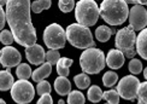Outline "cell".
Returning <instances> with one entry per match:
<instances>
[{
	"mask_svg": "<svg viewBox=\"0 0 147 104\" xmlns=\"http://www.w3.org/2000/svg\"><path fill=\"white\" fill-rule=\"evenodd\" d=\"M6 22L10 26V32L13 40L21 46H32L36 44V30L30 18L29 0H9L6 1Z\"/></svg>",
	"mask_w": 147,
	"mask_h": 104,
	"instance_id": "1",
	"label": "cell"
},
{
	"mask_svg": "<svg viewBox=\"0 0 147 104\" xmlns=\"http://www.w3.org/2000/svg\"><path fill=\"white\" fill-rule=\"evenodd\" d=\"M129 7L122 0H104L99 7V15L111 26H119L128 18Z\"/></svg>",
	"mask_w": 147,
	"mask_h": 104,
	"instance_id": "2",
	"label": "cell"
},
{
	"mask_svg": "<svg viewBox=\"0 0 147 104\" xmlns=\"http://www.w3.org/2000/svg\"><path fill=\"white\" fill-rule=\"evenodd\" d=\"M66 40L70 42V45L77 48H90L95 46V41L93 40V35L89 28H86L81 24L72 23L65 29Z\"/></svg>",
	"mask_w": 147,
	"mask_h": 104,
	"instance_id": "3",
	"label": "cell"
},
{
	"mask_svg": "<svg viewBox=\"0 0 147 104\" xmlns=\"http://www.w3.org/2000/svg\"><path fill=\"white\" fill-rule=\"evenodd\" d=\"M80 65L84 74H98L105 68V54L96 47L87 48L80 56Z\"/></svg>",
	"mask_w": 147,
	"mask_h": 104,
	"instance_id": "4",
	"label": "cell"
},
{
	"mask_svg": "<svg viewBox=\"0 0 147 104\" xmlns=\"http://www.w3.org/2000/svg\"><path fill=\"white\" fill-rule=\"evenodd\" d=\"M99 6L94 0H81L75 5V18L77 24L89 28L99 18Z\"/></svg>",
	"mask_w": 147,
	"mask_h": 104,
	"instance_id": "5",
	"label": "cell"
},
{
	"mask_svg": "<svg viewBox=\"0 0 147 104\" xmlns=\"http://www.w3.org/2000/svg\"><path fill=\"white\" fill-rule=\"evenodd\" d=\"M135 39H136V34L133 30V28L129 26L117 30L116 32V40H115V45L117 47L116 50L121 51L124 57L134 58L136 54Z\"/></svg>",
	"mask_w": 147,
	"mask_h": 104,
	"instance_id": "6",
	"label": "cell"
},
{
	"mask_svg": "<svg viewBox=\"0 0 147 104\" xmlns=\"http://www.w3.org/2000/svg\"><path fill=\"white\" fill-rule=\"evenodd\" d=\"M44 41L45 45L50 50H59L65 46L66 36L65 30L58 23H52L47 26L44 30Z\"/></svg>",
	"mask_w": 147,
	"mask_h": 104,
	"instance_id": "7",
	"label": "cell"
},
{
	"mask_svg": "<svg viewBox=\"0 0 147 104\" xmlns=\"http://www.w3.org/2000/svg\"><path fill=\"white\" fill-rule=\"evenodd\" d=\"M35 90L28 80H17L11 87V97L18 104H28L33 101Z\"/></svg>",
	"mask_w": 147,
	"mask_h": 104,
	"instance_id": "8",
	"label": "cell"
},
{
	"mask_svg": "<svg viewBox=\"0 0 147 104\" xmlns=\"http://www.w3.org/2000/svg\"><path fill=\"white\" fill-rule=\"evenodd\" d=\"M140 86V80L134 75H127L121 79V81L117 84L116 91L119 97L127 101H134L136 98L138 91Z\"/></svg>",
	"mask_w": 147,
	"mask_h": 104,
	"instance_id": "9",
	"label": "cell"
},
{
	"mask_svg": "<svg viewBox=\"0 0 147 104\" xmlns=\"http://www.w3.org/2000/svg\"><path fill=\"white\" fill-rule=\"evenodd\" d=\"M128 18H129V27L133 28L134 32L136 30L141 32L147 24V11L141 5H134L129 10Z\"/></svg>",
	"mask_w": 147,
	"mask_h": 104,
	"instance_id": "10",
	"label": "cell"
},
{
	"mask_svg": "<svg viewBox=\"0 0 147 104\" xmlns=\"http://www.w3.org/2000/svg\"><path fill=\"white\" fill-rule=\"evenodd\" d=\"M22 56L17 48L12 46H5L0 50V65L5 67L6 69L13 68V67L21 64Z\"/></svg>",
	"mask_w": 147,
	"mask_h": 104,
	"instance_id": "11",
	"label": "cell"
},
{
	"mask_svg": "<svg viewBox=\"0 0 147 104\" xmlns=\"http://www.w3.org/2000/svg\"><path fill=\"white\" fill-rule=\"evenodd\" d=\"M45 50L41 45L34 44L32 46L26 47V56L27 59L29 60V63H32L34 65H41L45 63Z\"/></svg>",
	"mask_w": 147,
	"mask_h": 104,
	"instance_id": "12",
	"label": "cell"
},
{
	"mask_svg": "<svg viewBox=\"0 0 147 104\" xmlns=\"http://www.w3.org/2000/svg\"><path fill=\"white\" fill-rule=\"evenodd\" d=\"M125 57L123 56V53L118 50H110L107 56L105 57V64L109 65L110 69H119L123 67L125 62Z\"/></svg>",
	"mask_w": 147,
	"mask_h": 104,
	"instance_id": "13",
	"label": "cell"
},
{
	"mask_svg": "<svg viewBox=\"0 0 147 104\" xmlns=\"http://www.w3.org/2000/svg\"><path fill=\"white\" fill-rule=\"evenodd\" d=\"M147 30L142 29L141 32L139 33V35H136L135 39V51L136 53L140 54V57L142 59L147 58Z\"/></svg>",
	"mask_w": 147,
	"mask_h": 104,
	"instance_id": "14",
	"label": "cell"
},
{
	"mask_svg": "<svg viewBox=\"0 0 147 104\" xmlns=\"http://www.w3.org/2000/svg\"><path fill=\"white\" fill-rule=\"evenodd\" d=\"M52 73V65L48 64L47 62H45L44 64H41L38 69H35L32 73V77L33 80L36 82H40V81H44V79L48 77Z\"/></svg>",
	"mask_w": 147,
	"mask_h": 104,
	"instance_id": "15",
	"label": "cell"
},
{
	"mask_svg": "<svg viewBox=\"0 0 147 104\" xmlns=\"http://www.w3.org/2000/svg\"><path fill=\"white\" fill-rule=\"evenodd\" d=\"M54 90L59 96H66L71 91V82L69 81V79L58 76L54 80Z\"/></svg>",
	"mask_w": 147,
	"mask_h": 104,
	"instance_id": "16",
	"label": "cell"
},
{
	"mask_svg": "<svg viewBox=\"0 0 147 104\" xmlns=\"http://www.w3.org/2000/svg\"><path fill=\"white\" fill-rule=\"evenodd\" d=\"M74 60L68 58V57H60L59 60L57 62V73L59 74V76H63V77H66L69 74H70V67L72 65Z\"/></svg>",
	"mask_w": 147,
	"mask_h": 104,
	"instance_id": "17",
	"label": "cell"
},
{
	"mask_svg": "<svg viewBox=\"0 0 147 104\" xmlns=\"http://www.w3.org/2000/svg\"><path fill=\"white\" fill-rule=\"evenodd\" d=\"M15 80L10 73V69L0 70V91H9L11 90Z\"/></svg>",
	"mask_w": 147,
	"mask_h": 104,
	"instance_id": "18",
	"label": "cell"
},
{
	"mask_svg": "<svg viewBox=\"0 0 147 104\" xmlns=\"http://www.w3.org/2000/svg\"><path fill=\"white\" fill-rule=\"evenodd\" d=\"M115 33H116L115 30L109 28L107 26H100V27H98L96 30H95V36L100 42H106L110 38H111V35L115 34Z\"/></svg>",
	"mask_w": 147,
	"mask_h": 104,
	"instance_id": "19",
	"label": "cell"
},
{
	"mask_svg": "<svg viewBox=\"0 0 147 104\" xmlns=\"http://www.w3.org/2000/svg\"><path fill=\"white\" fill-rule=\"evenodd\" d=\"M87 97L92 103H98L102 99V91L99 86H96V85H92V86L88 87Z\"/></svg>",
	"mask_w": 147,
	"mask_h": 104,
	"instance_id": "20",
	"label": "cell"
},
{
	"mask_svg": "<svg viewBox=\"0 0 147 104\" xmlns=\"http://www.w3.org/2000/svg\"><path fill=\"white\" fill-rule=\"evenodd\" d=\"M32 68L30 65L27 63H21L17 65V69H16V75L18 76L20 80H27L32 76Z\"/></svg>",
	"mask_w": 147,
	"mask_h": 104,
	"instance_id": "21",
	"label": "cell"
},
{
	"mask_svg": "<svg viewBox=\"0 0 147 104\" xmlns=\"http://www.w3.org/2000/svg\"><path fill=\"white\" fill-rule=\"evenodd\" d=\"M51 5H52V3L50 1V0H38V1L30 3V12L40 14L41 11L50 9Z\"/></svg>",
	"mask_w": 147,
	"mask_h": 104,
	"instance_id": "22",
	"label": "cell"
},
{
	"mask_svg": "<svg viewBox=\"0 0 147 104\" xmlns=\"http://www.w3.org/2000/svg\"><path fill=\"white\" fill-rule=\"evenodd\" d=\"M74 81H75V85L77 86V88H80V90L88 88L89 85H90V79H89V76L87 74H84V73H81V74L75 75Z\"/></svg>",
	"mask_w": 147,
	"mask_h": 104,
	"instance_id": "23",
	"label": "cell"
},
{
	"mask_svg": "<svg viewBox=\"0 0 147 104\" xmlns=\"http://www.w3.org/2000/svg\"><path fill=\"white\" fill-rule=\"evenodd\" d=\"M86 99L81 91H70L68 94V104H84Z\"/></svg>",
	"mask_w": 147,
	"mask_h": 104,
	"instance_id": "24",
	"label": "cell"
},
{
	"mask_svg": "<svg viewBox=\"0 0 147 104\" xmlns=\"http://www.w3.org/2000/svg\"><path fill=\"white\" fill-rule=\"evenodd\" d=\"M117 80H118V75L111 70L106 71L102 76V84H104V86H106V87H112L113 85L117 84Z\"/></svg>",
	"mask_w": 147,
	"mask_h": 104,
	"instance_id": "25",
	"label": "cell"
},
{
	"mask_svg": "<svg viewBox=\"0 0 147 104\" xmlns=\"http://www.w3.org/2000/svg\"><path fill=\"white\" fill-rule=\"evenodd\" d=\"M102 99H105L107 104H118L119 96L116 90H109V91L102 92Z\"/></svg>",
	"mask_w": 147,
	"mask_h": 104,
	"instance_id": "26",
	"label": "cell"
},
{
	"mask_svg": "<svg viewBox=\"0 0 147 104\" xmlns=\"http://www.w3.org/2000/svg\"><path fill=\"white\" fill-rule=\"evenodd\" d=\"M136 98H138V104L147 103V84L146 82H140Z\"/></svg>",
	"mask_w": 147,
	"mask_h": 104,
	"instance_id": "27",
	"label": "cell"
},
{
	"mask_svg": "<svg viewBox=\"0 0 147 104\" xmlns=\"http://www.w3.org/2000/svg\"><path fill=\"white\" fill-rule=\"evenodd\" d=\"M59 58H60V53L58 50H50L45 54V60L51 65H56Z\"/></svg>",
	"mask_w": 147,
	"mask_h": 104,
	"instance_id": "28",
	"label": "cell"
},
{
	"mask_svg": "<svg viewBox=\"0 0 147 104\" xmlns=\"http://www.w3.org/2000/svg\"><path fill=\"white\" fill-rule=\"evenodd\" d=\"M128 68H129V71L131 74H134L135 76L136 74H140V73L142 71V63L140 62V59H136V58H131V60L129 62V65H128Z\"/></svg>",
	"mask_w": 147,
	"mask_h": 104,
	"instance_id": "29",
	"label": "cell"
},
{
	"mask_svg": "<svg viewBox=\"0 0 147 104\" xmlns=\"http://www.w3.org/2000/svg\"><path fill=\"white\" fill-rule=\"evenodd\" d=\"M75 5H76V3L74 1V0H60V1H58L59 9L62 12H64V14H68V12L72 11L75 9Z\"/></svg>",
	"mask_w": 147,
	"mask_h": 104,
	"instance_id": "30",
	"label": "cell"
},
{
	"mask_svg": "<svg viewBox=\"0 0 147 104\" xmlns=\"http://www.w3.org/2000/svg\"><path fill=\"white\" fill-rule=\"evenodd\" d=\"M51 84L44 80V81H40L36 86V92H38L40 96H44V94H50L51 92Z\"/></svg>",
	"mask_w": 147,
	"mask_h": 104,
	"instance_id": "31",
	"label": "cell"
},
{
	"mask_svg": "<svg viewBox=\"0 0 147 104\" xmlns=\"http://www.w3.org/2000/svg\"><path fill=\"white\" fill-rule=\"evenodd\" d=\"M15 40H13V36H12V34H11V32L10 30H1L0 32V42L1 44H4L5 46H10L12 42H13Z\"/></svg>",
	"mask_w": 147,
	"mask_h": 104,
	"instance_id": "32",
	"label": "cell"
},
{
	"mask_svg": "<svg viewBox=\"0 0 147 104\" xmlns=\"http://www.w3.org/2000/svg\"><path fill=\"white\" fill-rule=\"evenodd\" d=\"M36 104H53V99L51 94H44L41 96V98L38 101Z\"/></svg>",
	"mask_w": 147,
	"mask_h": 104,
	"instance_id": "33",
	"label": "cell"
},
{
	"mask_svg": "<svg viewBox=\"0 0 147 104\" xmlns=\"http://www.w3.org/2000/svg\"><path fill=\"white\" fill-rule=\"evenodd\" d=\"M5 23H6V16H5V11L4 9L0 6V32L4 29L5 27Z\"/></svg>",
	"mask_w": 147,
	"mask_h": 104,
	"instance_id": "34",
	"label": "cell"
},
{
	"mask_svg": "<svg viewBox=\"0 0 147 104\" xmlns=\"http://www.w3.org/2000/svg\"><path fill=\"white\" fill-rule=\"evenodd\" d=\"M144 70V76H145V79H147V71H146V69H142Z\"/></svg>",
	"mask_w": 147,
	"mask_h": 104,
	"instance_id": "35",
	"label": "cell"
},
{
	"mask_svg": "<svg viewBox=\"0 0 147 104\" xmlns=\"http://www.w3.org/2000/svg\"><path fill=\"white\" fill-rule=\"evenodd\" d=\"M0 104H6V103H5V101H4V99L0 98Z\"/></svg>",
	"mask_w": 147,
	"mask_h": 104,
	"instance_id": "36",
	"label": "cell"
},
{
	"mask_svg": "<svg viewBox=\"0 0 147 104\" xmlns=\"http://www.w3.org/2000/svg\"><path fill=\"white\" fill-rule=\"evenodd\" d=\"M58 104H64V101H63V99H60V101L58 102Z\"/></svg>",
	"mask_w": 147,
	"mask_h": 104,
	"instance_id": "37",
	"label": "cell"
},
{
	"mask_svg": "<svg viewBox=\"0 0 147 104\" xmlns=\"http://www.w3.org/2000/svg\"><path fill=\"white\" fill-rule=\"evenodd\" d=\"M106 104H107V103H106Z\"/></svg>",
	"mask_w": 147,
	"mask_h": 104,
	"instance_id": "38",
	"label": "cell"
}]
</instances>
